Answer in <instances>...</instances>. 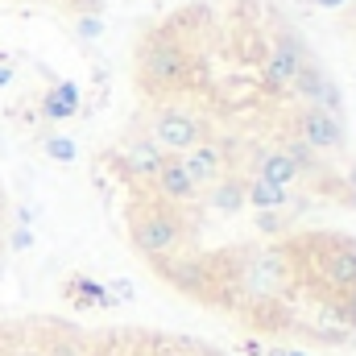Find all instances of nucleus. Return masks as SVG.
<instances>
[{
	"mask_svg": "<svg viewBox=\"0 0 356 356\" xmlns=\"http://www.w3.org/2000/svg\"><path fill=\"white\" fill-rule=\"evenodd\" d=\"M129 241H133V249L141 257L166 261V257H175L178 249H182L186 228L178 224L166 207H133V216H129Z\"/></svg>",
	"mask_w": 356,
	"mask_h": 356,
	"instance_id": "f257e3e1",
	"label": "nucleus"
},
{
	"mask_svg": "<svg viewBox=\"0 0 356 356\" xmlns=\"http://www.w3.org/2000/svg\"><path fill=\"white\" fill-rule=\"evenodd\" d=\"M191 63H186V50L178 42H166V38H154L149 46H141V58H137V79L141 88L149 91H175L182 88Z\"/></svg>",
	"mask_w": 356,
	"mask_h": 356,
	"instance_id": "f03ea898",
	"label": "nucleus"
},
{
	"mask_svg": "<svg viewBox=\"0 0 356 356\" xmlns=\"http://www.w3.org/2000/svg\"><path fill=\"white\" fill-rule=\"evenodd\" d=\"M166 158H182L186 149H195L199 141H203V129H199V120L191 116V112H182V108H162L158 112V120H154V137H149Z\"/></svg>",
	"mask_w": 356,
	"mask_h": 356,
	"instance_id": "7ed1b4c3",
	"label": "nucleus"
},
{
	"mask_svg": "<svg viewBox=\"0 0 356 356\" xmlns=\"http://www.w3.org/2000/svg\"><path fill=\"white\" fill-rule=\"evenodd\" d=\"M294 137L307 141L315 154H319V149H323V154L344 149V141H348L344 124H340L336 116H327L323 108H311V104H302V108L294 112Z\"/></svg>",
	"mask_w": 356,
	"mask_h": 356,
	"instance_id": "20e7f679",
	"label": "nucleus"
},
{
	"mask_svg": "<svg viewBox=\"0 0 356 356\" xmlns=\"http://www.w3.org/2000/svg\"><path fill=\"white\" fill-rule=\"evenodd\" d=\"M307 63V50H302V38L298 33H282L277 42H273V50H269L266 67H261V79H266L269 91H290L294 83V75H298V67Z\"/></svg>",
	"mask_w": 356,
	"mask_h": 356,
	"instance_id": "39448f33",
	"label": "nucleus"
},
{
	"mask_svg": "<svg viewBox=\"0 0 356 356\" xmlns=\"http://www.w3.org/2000/svg\"><path fill=\"white\" fill-rule=\"evenodd\" d=\"M315 266H319V277L336 294L340 290H353L356 286V241H348V236H327Z\"/></svg>",
	"mask_w": 356,
	"mask_h": 356,
	"instance_id": "423d86ee",
	"label": "nucleus"
},
{
	"mask_svg": "<svg viewBox=\"0 0 356 356\" xmlns=\"http://www.w3.org/2000/svg\"><path fill=\"white\" fill-rule=\"evenodd\" d=\"M290 91L302 99V104H311V108H323L327 116H336L340 120V112H344V99H340V88L323 75V67H315L311 58L298 67V75H294V83Z\"/></svg>",
	"mask_w": 356,
	"mask_h": 356,
	"instance_id": "0eeeda50",
	"label": "nucleus"
},
{
	"mask_svg": "<svg viewBox=\"0 0 356 356\" xmlns=\"http://www.w3.org/2000/svg\"><path fill=\"white\" fill-rule=\"evenodd\" d=\"M158 273H162L175 290L199 298V302H203V294H207V286H211V269L203 266V261H195V257H166V261H158Z\"/></svg>",
	"mask_w": 356,
	"mask_h": 356,
	"instance_id": "6e6552de",
	"label": "nucleus"
},
{
	"mask_svg": "<svg viewBox=\"0 0 356 356\" xmlns=\"http://www.w3.org/2000/svg\"><path fill=\"white\" fill-rule=\"evenodd\" d=\"M182 166H186V175L195 178V186H199V191H203V186H211V182H220V178L228 175L224 145H216V141H199L195 149H186V154H182Z\"/></svg>",
	"mask_w": 356,
	"mask_h": 356,
	"instance_id": "1a4fd4ad",
	"label": "nucleus"
},
{
	"mask_svg": "<svg viewBox=\"0 0 356 356\" xmlns=\"http://www.w3.org/2000/svg\"><path fill=\"white\" fill-rule=\"evenodd\" d=\"M154 186H158L170 203H195V199H199V186H195V178L186 175L182 158H166L162 170L154 175Z\"/></svg>",
	"mask_w": 356,
	"mask_h": 356,
	"instance_id": "9d476101",
	"label": "nucleus"
},
{
	"mask_svg": "<svg viewBox=\"0 0 356 356\" xmlns=\"http://www.w3.org/2000/svg\"><path fill=\"white\" fill-rule=\"evenodd\" d=\"M162 162H166V154L154 141H133L124 149V166H129V175H137V178H154L162 170Z\"/></svg>",
	"mask_w": 356,
	"mask_h": 356,
	"instance_id": "9b49d317",
	"label": "nucleus"
},
{
	"mask_svg": "<svg viewBox=\"0 0 356 356\" xmlns=\"http://www.w3.org/2000/svg\"><path fill=\"white\" fill-rule=\"evenodd\" d=\"M261 182H273V186H290L294 178H298V166L282 154V149H266L261 158H257V175Z\"/></svg>",
	"mask_w": 356,
	"mask_h": 356,
	"instance_id": "f8f14e48",
	"label": "nucleus"
},
{
	"mask_svg": "<svg viewBox=\"0 0 356 356\" xmlns=\"http://www.w3.org/2000/svg\"><path fill=\"white\" fill-rule=\"evenodd\" d=\"M42 112H46L50 120H71V116L79 112V88H75V83H58L54 91H46V95H42Z\"/></svg>",
	"mask_w": 356,
	"mask_h": 356,
	"instance_id": "ddd939ff",
	"label": "nucleus"
},
{
	"mask_svg": "<svg viewBox=\"0 0 356 356\" xmlns=\"http://www.w3.org/2000/svg\"><path fill=\"white\" fill-rule=\"evenodd\" d=\"M207 203H211V211H241L245 207V182L224 175L220 182L207 186Z\"/></svg>",
	"mask_w": 356,
	"mask_h": 356,
	"instance_id": "4468645a",
	"label": "nucleus"
},
{
	"mask_svg": "<svg viewBox=\"0 0 356 356\" xmlns=\"http://www.w3.org/2000/svg\"><path fill=\"white\" fill-rule=\"evenodd\" d=\"M245 203H253L257 211H277V207L290 203V195H286V186H273V182H261V178H249V186H245Z\"/></svg>",
	"mask_w": 356,
	"mask_h": 356,
	"instance_id": "2eb2a0df",
	"label": "nucleus"
},
{
	"mask_svg": "<svg viewBox=\"0 0 356 356\" xmlns=\"http://www.w3.org/2000/svg\"><path fill=\"white\" fill-rule=\"evenodd\" d=\"M46 356H88V344H83V336H50V344H46Z\"/></svg>",
	"mask_w": 356,
	"mask_h": 356,
	"instance_id": "dca6fc26",
	"label": "nucleus"
},
{
	"mask_svg": "<svg viewBox=\"0 0 356 356\" xmlns=\"http://www.w3.org/2000/svg\"><path fill=\"white\" fill-rule=\"evenodd\" d=\"M282 154H286V158H290V162L298 166V175H302V170H315V166H319V154H315V149H311L307 141H298V137H294V141H290V145H286Z\"/></svg>",
	"mask_w": 356,
	"mask_h": 356,
	"instance_id": "f3484780",
	"label": "nucleus"
},
{
	"mask_svg": "<svg viewBox=\"0 0 356 356\" xmlns=\"http://www.w3.org/2000/svg\"><path fill=\"white\" fill-rule=\"evenodd\" d=\"M46 158H54V162H75L79 158V149H75V141H67V137H46Z\"/></svg>",
	"mask_w": 356,
	"mask_h": 356,
	"instance_id": "a211bd4d",
	"label": "nucleus"
},
{
	"mask_svg": "<svg viewBox=\"0 0 356 356\" xmlns=\"http://www.w3.org/2000/svg\"><path fill=\"white\" fill-rule=\"evenodd\" d=\"M340 319L348 327H356V286L353 290H340Z\"/></svg>",
	"mask_w": 356,
	"mask_h": 356,
	"instance_id": "6ab92c4d",
	"label": "nucleus"
},
{
	"mask_svg": "<svg viewBox=\"0 0 356 356\" xmlns=\"http://www.w3.org/2000/svg\"><path fill=\"white\" fill-rule=\"evenodd\" d=\"M75 29H79V38H99V29H104V25H99V17H79V25H75Z\"/></svg>",
	"mask_w": 356,
	"mask_h": 356,
	"instance_id": "aec40b11",
	"label": "nucleus"
},
{
	"mask_svg": "<svg viewBox=\"0 0 356 356\" xmlns=\"http://www.w3.org/2000/svg\"><path fill=\"white\" fill-rule=\"evenodd\" d=\"M112 294H120V298H116V302H133V286H129V282H124V277H116V282H112V286H108V298H112Z\"/></svg>",
	"mask_w": 356,
	"mask_h": 356,
	"instance_id": "412c9836",
	"label": "nucleus"
},
{
	"mask_svg": "<svg viewBox=\"0 0 356 356\" xmlns=\"http://www.w3.org/2000/svg\"><path fill=\"white\" fill-rule=\"evenodd\" d=\"M29 245H33V232L29 228H17L13 232V249H29Z\"/></svg>",
	"mask_w": 356,
	"mask_h": 356,
	"instance_id": "4be33fe9",
	"label": "nucleus"
},
{
	"mask_svg": "<svg viewBox=\"0 0 356 356\" xmlns=\"http://www.w3.org/2000/svg\"><path fill=\"white\" fill-rule=\"evenodd\" d=\"M158 356H199V353H195L191 344H178V348H162Z\"/></svg>",
	"mask_w": 356,
	"mask_h": 356,
	"instance_id": "5701e85b",
	"label": "nucleus"
},
{
	"mask_svg": "<svg viewBox=\"0 0 356 356\" xmlns=\"http://www.w3.org/2000/svg\"><path fill=\"white\" fill-rule=\"evenodd\" d=\"M17 79V71H13V63H0V88H8Z\"/></svg>",
	"mask_w": 356,
	"mask_h": 356,
	"instance_id": "b1692460",
	"label": "nucleus"
},
{
	"mask_svg": "<svg viewBox=\"0 0 356 356\" xmlns=\"http://www.w3.org/2000/svg\"><path fill=\"white\" fill-rule=\"evenodd\" d=\"M269 356H307V353H286V348H273Z\"/></svg>",
	"mask_w": 356,
	"mask_h": 356,
	"instance_id": "393cba45",
	"label": "nucleus"
},
{
	"mask_svg": "<svg viewBox=\"0 0 356 356\" xmlns=\"http://www.w3.org/2000/svg\"><path fill=\"white\" fill-rule=\"evenodd\" d=\"M315 4H323V8H336V4H344V0H315Z\"/></svg>",
	"mask_w": 356,
	"mask_h": 356,
	"instance_id": "a878e982",
	"label": "nucleus"
}]
</instances>
